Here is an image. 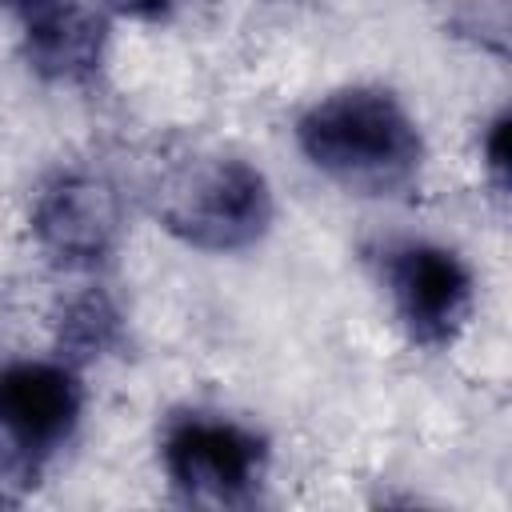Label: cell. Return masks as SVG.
<instances>
[{
	"label": "cell",
	"instance_id": "obj_6",
	"mask_svg": "<svg viewBox=\"0 0 512 512\" xmlns=\"http://www.w3.org/2000/svg\"><path fill=\"white\" fill-rule=\"evenodd\" d=\"M76 408H80V392L64 368L16 364L0 372V412H8L44 448H52L72 428Z\"/></svg>",
	"mask_w": 512,
	"mask_h": 512
},
{
	"label": "cell",
	"instance_id": "obj_9",
	"mask_svg": "<svg viewBox=\"0 0 512 512\" xmlns=\"http://www.w3.org/2000/svg\"><path fill=\"white\" fill-rule=\"evenodd\" d=\"M488 168H492L496 184L504 188V180H508V120L504 116L492 124V136H488Z\"/></svg>",
	"mask_w": 512,
	"mask_h": 512
},
{
	"label": "cell",
	"instance_id": "obj_7",
	"mask_svg": "<svg viewBox=\"0 0 512 512\" xmlns=\"http://www.w3.org/2000/svg\"><path fill=\"white\" fill-rule=\"evenodd\" d=\"M104 24L80 4H52L28 28V60L52 80H80L100 64Z\"/></svg>",
	"mask_w": 512,
	"mask_h": 512
},
{
	"label": "cell",
	"instance_id": "obj_1",
	"mask_svg": "<svg viewBox=\"0 0 512 512\" xmlns=\"http://www.w3.org/2000/svg\"><path fill=\"white\" fill-rule=\"evenodd\" d=\"M300 148L316 168L364 192L400 188L420 168L416 124L388 92L372 88H348L320 100L300 120Z\"/></svg>",
	"mask_w": 512,
	"mask_h": 512
},
{
	"label": "cell",
	"instance_id": "obj_8",
	"mask_svg": "<svg viewBox=\"0 0 512 512\" xmlns=\"http://www.w3.org/2000/svg\"><path fill=\"white\" fill-rule=\"evenodd\" d=\"M44 452L48 448L32 432H24L8 412H0V500L24 492L32 484Z\"/></svg>",
	"mask_w": 512,
	"mask_h": 512
},
{
	"label": "cell",
	"instance_id": "obj_3",
	"mask_svg": "<svg viewBox=\"0 0 512 512\" xmlns=\"http://www.w3.org/2000/svg\"><path fill=\"white\" fill-rule=\"evenodd\" d=\"M388 280H392L400 316L416 340L444 344L464 324L472 280L452 252L432 248V244L400 248L388 264Z\"/></svg>",
	"mask_w": 512,
	"mask_h": 512
},
{
	"label": "cell",
	"instance_id": "obj_10",
	"mask_svg": "<svg viewBox=\"0 0 512 512\" xmlns=\"http://www.w3.org/2000/svg\"><path fill=\"white\" fill-rule=\"evenodd\" d=\"M120 16H136V20H156L164 12H172L180 0H108Z\"/></svg>",
	"mask_w": 512,
	"mask_h": 512
},
{
	"label": "cell",
	"instance_id": "obj_4",
	"mask_svg": "<svg viewBox=\"0 0 512 512\" xmlns=\"http://www.w3.org/2000/svg\"><path fill=\"white\" fill-rule=\"evenodd\" d=\"M164 456H168L172 480L188 496L232 500L252 484L256 464H260V444L232 424L192 420L168 436Z\"/></svg>",
	"mask_w": 512,
	"mask_h": 512
},
{
	"label": "cell",
	"instance_id": "obj_5",
	"mask_svg": "<svg viewBox=\"0 0 512 512\" xmlns=\"http://www.w3.org/2000/svg\"><path fill=\"white\" fill-rule=\"evenodd\" d=\"M36 236L56 256L92 260L116 236V196L100 180L68 176V180L52 184L40 196V204H36Z\"/></svg>",
	"mask_w": 512,
	"mask_h": 512
},
{
	"label": "cell",
	"instance_id": "obj_2",
	"mask_svg": "<svg viewBox=\"0 0 512 512\" xmlns=\"http://www.w3.org/2000/svg\"><path fill=\"white\" fill-rule=\"evenodd\" d=\"M164 224L196 248H240L268 224V184L244 160H208L180 172L164 192Z\"/></svg>",
	"mask_w": 512,
	"mask_h": 512
}]
</instances>
